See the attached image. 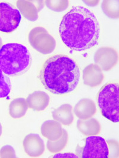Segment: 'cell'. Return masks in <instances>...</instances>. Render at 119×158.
<instances>
[{"label":"cell","instance_id":"24","mask_svg":"<svg viewBox=\"0 0 119 158\" xmlns=\"http://www.w3.org/2000/svg\"><path fill=\"white\" fill-rule=\"evenodd\" d=\"M54 158H64V157H70V158H78V156L77 155H75L73 153H58L57 154L54 156H53Z\"/></svg>","mask_w":119,"mask_h":158},{"label":"cell","instance_id":"23","mask_svg":"<svg viewBox=\"0 0 119 158\" xmlns=\"http://www.w3.org/2000/svg\"><path fill=\"white\" fill-rule=\"evenodd\" d=\"M108 155L111 153L110 157H115L116 155V158L119 157V144L118 142L115 140H110L108 142Z\"/></svg>","mask_w":119,"mask_h":158},{"label":"cell","instance_id":"4","mask_svg":"<svg viewBox=\"0 0 119 158\" xmlns=\"http://www.w3.org/2000/svg\"><path fill=\"white\" fill-rule=\"evenodd\" d=\"M119 83L109 82L101 87L97 96L101 114L116 123L119 121Z\"/></svg>","mask_w":119,"mask_h":158},{"label":"cell","instance_id":"12","mask_svg":"<svg viewBox=\"0 0 119 158\" xmlns=\"http://www.w3.org/2000/svg\"><path fill=\"white\" fill-rule=\"evenodd\" d=\"M74 112L80 119L92 118L96 112V107L94 101L83 98L77 103L74 108Z\"/></svg>","mask_w":119,"mask_h":158},{"label":"cell","instance_id":"6","mask_svg":"<svg viewBox=\"0 0 119 158\" xmlns=\"http://www.w3.org/2000/svg\"><path fill=\"white\" fill-rule=\"evenodd\" d=\"M29 41L32 47L42 54H51L56 49V40L42 27H36L31 31Z\"/></svg>","mask_w":119,"mask_h":158},{"label":"cell","instance_id":"2","mask_svg":"<svg viewBox=\"0 0 119 158\" xmlns=\"http://www.w3.org/2000/svg\"><path fill=\"white\" fill-rule=\"evenodd\" d=\"M80 67L76 61L67 55L58 54L50 56L40 70L42 85L53 94L68 95L79 83Z\"/></svg>","mask_w":119,"mask_h":158},{"label":"cell","instance_id":"17","mask_svg":"<svg viewBox=\"0 0 119 158\" xmlns=\"http://www.w3.org/2000/svg\"><path fill=\"white\" fill-rule=\"evenodd\" d=\"M28 108L27 101L25 99L23 98H16L10 104V115L13 118H20L26 114Z\"/></svg>","mask_w":119,"mask_h":158},{"label":"cell","instance_id":"25","mask_svg":"<svg viewBox=\"0 0 119 158\" xmlns=\"http://www.w3.org/2000/svg\"><path fill=\"white\" fill-rule=\"evenodd\" d=\"M2 126L0 123V136L2 135Z\"/></svg>","mask_w":119,"mask_h":158},{"label":"cell","instance_id":"7","mask_svg":"<svg viewBox=\"0 0 119 158\" xmlns=\"http://www.w3.org/2000/svg\"><path fill=\"white\" fill-rule=\"evenodd\" d=\"M22 19L20 11L7 2H0V32L11 33L19 26Z\"/></svg>","mask_w":119,"mask_h":158},{"label":"cell","instance_id":"19","mask_svg":"<svg viewBox=\"0 0 119 158\" xmlns=\"http://www.w3.org/2000/svg\"><path fill=\"white\" fill-rule=\"evenodd\" d=\"M119 1H103L101 7L105 15L111 19L119 17Z\"/></svg>","mask_w":119,"mask_h":158},{"label":"cell","instance_id":"16","mask_svg":"<svg viewBox=\"0 0 119 158\" xmlns=\"http://www.w3.org/2000/svg\"><path fill=\"white\" fill-rule=\"evenodd\" d=\"M77 127L80 132L86 136L98 135L101 130V124L96 119L90 118L87 119H79Z\"/></svg>","mask_w":119,"mask_h":158},{"label":"cell","instance_id":"9","mask_svg":"<svg viewBox=\"0 0 119 158\" xmlns=\"http://www.w3.org/2000/svg\"><path fill=\"white\" fill-rule=\"evenodd\" d=\"M20 13L28 20L34 22L39 17V12L44 7L43 1H17Z\"/></svg>","mask_w":119,"mask_h":158},{"label":"cell","instance_id":"14","mask_svg":"<svg viewBox=\"0 0 119 158\" xmlns=\"http://www.w3.org/2000/svg\"><path fill=\"white\" fill-rule=\"evenodd\" d=\"M41 134L49 140L54 141L61 137L63 133L62 124L54 120L45 121L41 126Z\"/></svg>","mask_w":119,"mask_h":158},{"label":"cell","instance_id":"1","mask_svg":"<svg viewBox=\"0 0 119 158\" xmlns=\"http://www.w3.org/2000/svg\"><path fill=\"white\" fill-rule=\"evenodd\" d=\"M59 33L67 47L74 51H84L98 44L100 25L92 11L75 6L64 16Z\"/></svg>","mask_w":119,"mask_h":158},{"label":"cell","instance_id":"3","mask_svg":"<svg viewBox=\"0 0 119 158\" xmlns=\"http://www.w3.org/2000/svg\"><path fill=\"white\" fill-rule=\"evenodd\" d=\"M32 63L31 54L23 45L11 43L0 49V69L6 74L17 76L26 73Z\"/></svg>","mask_w":119,"mask_h":158},{"label":"cell","instance_id":"22","mask_svg":"<svg viewBox=\"0 0 119 158\" xmlns=\"http://www.w3.org/2000/svg\"><path fill=\"white\" fill-rule=\"evenodd\" d=\"M0 158H16V152L14 148L10 145L4 146L0 149Z\"/></svg>","mask_w":119,"mask_h":158},{"label":"cell","instance_id":"5","mask_svg":"<svg viewBox=\"0 0 119 158\" xmlns=\"http://www.w3.org/2000/svg\"><path fill=\"white\" fill-rule=\"evenodd\" d=\"M82 146L78 145L76 150L78 158H108V146L105 139L100 136L91 135L84 140Z\"/></svg>","mask_w":119,"mask_h":158},{"label":"cell","instance_id":"15","mask_svg":"<svg viewBox=\"0 0 119 158\" xmlns=\"http://www.w3.org/2000/svg\"><path fill=\"white\" fill-rule=\"evenodd\" d=\"M52 115L53 118L64 126H70L74 121L73 107L71 105L65 103L54 110Z\"/></svg>","mask_w":119,"mask_h":158},{"label":"cell","instance_id":"11","mask_svg":"<svg viewBox=\"0 0 119 158\" xmlns=\"http://www.w3.org/2000/svg\"><path fill=\"white\" fill-rule=\"evenodd\" d=\"M104 75L102 69L96 64H91L83 70L84 84L91 87L100 86L104 81Z\"/></svg>","mask_w":119,"mask_h":158},{"label":"cell","instance_id":"26","mask_svg":"<svg viewBox=\"0 0 119 158\" xmlns=\"http://www.w3.org/2000/svg\"><path fill=\"white\" fill-rule=\"evenodd\" d=\"M2 41L1 38H0V49L2 48Z\"/></svg>","mask_w":119,"mask_h":158},{"label":"cell","instance_id":"20","mask_svg":"<svg viewBox=\"0 0 119 158\" xmlns=\"http://www.w3.org/2000/svg\"><path fill=\"white\" fill-rule=\"evenodd\" d=\"M11 89L10 79L3 74L0 69V98L7 97L10 94Z\"/></svg>","mask_w":119,"mask_h":158},{"label":"cell","instance_id":"13","mask_svg":"<svg viewBox=\"0 0 119 158\" xmlns=\"http://www.w3.org/2000/svg\"><path fill=\"white\" fill-rule=\"evenodd\" d=\"M26 101L31 109L36 111H42L49 105L50 98L46 92L36 91L29 95Z\"/></svg>","mask_w":119,"mask_h":158},{"label":"cell","instance_id":"18","mask_svg":"<svg viewBox=\"0 0 119 158\" xmlns=\"http://www.w3.org/2000/svg\"><path fill=\"white\" fill-rule=\"evenodd\" d=\"M69 135L67 132L63 129V135L60 139L57 140H48L47 142V149L52 153H57L63 150L67 144Z\"/></svg>","mask_w":119,"mask_h":158},{"label":"cell","instance_id":"8","mask_svg":"<svg viewBox=\"0 0 119 158\" xmlns=\"http://www.w3.org/2000/svg\"><path fill=\"white\" fill-rule=\"evenodd\" d=\"M117 51L113 48L104 47L100 48L94 56V61L102 70L110 71L118 62Z\"/></svg>","mask_w":119,"mask_h":158},{"label":"cell","instance_id":"10","mask_svg":"<svg viewBox=\"0 0 119 158\" xmlns=\"http://www.w3.org/2000/svg\"><path fill=\"white\" fill-rule=\"evenodd\" d=\"M23 144L25 152L31 157H39L45 152L44 140L36 134L27 135L24 139Z\"/></svg>","mask_w":119,"mask_h":158},{"label":"cell","instance_id":"21","mask_svg":"<svg viewBox=\"0 0 119 158\" xmlns=\"http://www.w3.org/2000/svg\"><path fill=\"white\" fill-rule=\"evenodd\" d=\"M45 4L48 8L56 12H62L68 8L69 1H45Z\"/></svg>","mask_w":119,"mask_h":158}]
</instances>
